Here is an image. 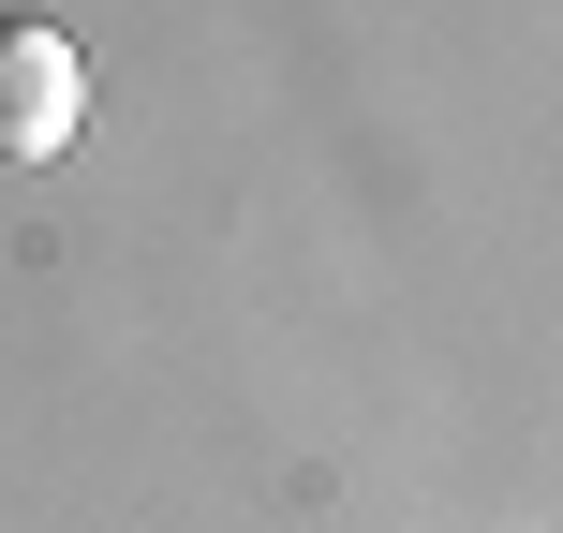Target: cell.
<instances>
[{"label": "cell", "mask_w": 563, "mask_h": 533, "mask_svg": "<svg viewBox=\"0 0 563 533\" xmlns=\"http://www.w3.org/2000/svg\"><path fill=\"white\" fill-rule=\"evenodd\" d=\"M75 119H89V59H75V30L0 15V164H59V148H75Z\"/></svg>", "instance_id": "1"}]
</instances>
